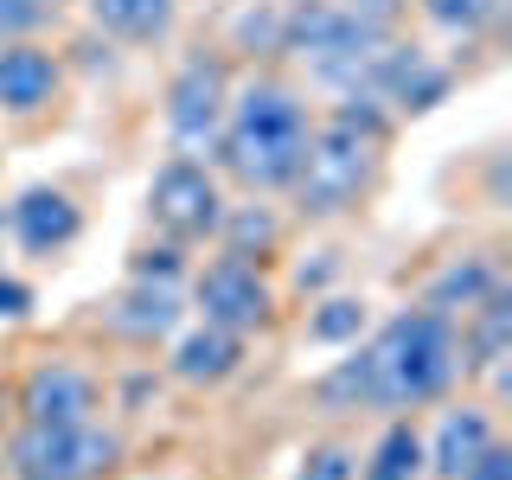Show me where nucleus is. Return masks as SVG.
<instances>
[{"mask_svg": "<svg viewBox=\"0 0 512 480\" xmlns=\"http://www.w3.org/2000/svg\"><path fill=\"white\" fill-rule=\"evenodd\" d=\"M384 135H391V109H378L372 96H340V109L314 128L308 154H301V173H295L301 218H333L346 205H359L378 180Z\"/></svg>", "mask_w": 512, "mask_h": 480, "instance_id": "nucleus-1", "label": "nucleus"}, {"mask_svg": "<svg viewBox=\"0 0 512 480\" xmlns=\"http://www.w3.org/2000/svg\"><path fill=\"white\" fill-rule=\"evenodd\" d=\"M308 103L288 84H250L244 96H231L218 128V160L231 180H244L250 192H282L295 186L301 154H308Z\"/></svg>", "mask_w": 512, "mask_h": 480, "instance_id": "nucleus-2", "label": "nucleus"}, {"mask_svg": "<svg viewBox=\"0 0 512 480\" xmlns=\"http://www.w3.org/2000/svg\"><path fill=\"white\" fill-rule=\"evenodd\" d=\"M372 410H423L461 378V333L436 308H410L384 320V333L365 346Z\"/></svg>", "mask_w": 512, "mask_h": 480, "instance_id": "nucleus-3", "label": "nucleus"}, {"mask_svg": "<svg viewBox=\"0 0 512 480\" xmlns=\"http://www.w3.org/2000/svg\"><path fill=\"white\" fill-rule=\"evenodd\" d=\"M378 45L384 39H372L365 26H352L340 0H295V7L282 13V52L301 58L320 84H333V90L359 84L365 58H372Z\"/></svg>", "mask_w": 512, "mask_h": 480, "instance_id": "nucleus-4", "label": "nucleus"}, {"mask_svg": "<svg viewBox=\"0 0 512 480\" xmlns=\"http://www.w3.org/2000/svg\"><path fill=\"white\" fill-rule=\"evenodd\" d=\"M122 442L109 436L103 423H26L7 448V468L13 480H103L116 468Z\"/></svg>", "mask_w": 512, "mask_h": 480, "instance_id": "nucleus-5", "label": "nucleus"}, {"mask_svg": "<svg viewBox=\"0 0 512 480\" xmlns=\"http://www.w3.org/2000/svg\"><path fill=\"white\" fill-rule=\"evenodd\" d=\"M148 218L167 244H205V237H218V218H224L218 173L199 154H173L148 186Z\"/></svg>", "mask_w": 512, "mask_h": 480, "instance_id": "nucleus-6", "label": "nucleus"}, {"mask_svg": "<svg viewBox=\"0 0 512 480\" xmlns=\"http://www.w3.org/2000/svg\"><path fill=\"white\" fill-rule=\"evenodd\" d=\"M192 301H199V320L205 327H224V333H263L269 320H276V288H269V276L256 263H244V256H212V263L192 276Z\"/></svg>", "mask_w": 512, "mask_h": 480, "instance_id": "nucleus-7", "label": "nucleus"}, {"mask_svg": "<svg viewBox=\"0 0 512 480\" xmlns=\"http://www.w3.org/2000/svg\"><path fill=\"white\" fill-rule=\"evenodd\" d=\"M224 109H231V77H224V58L192 52L180 64V77L167 84V135L180 154H212Z\"/></svg>", "mask_w": 512, "mask_h": 480, "instance_id": "nucleus-8", "label": "nucleus"}, {"mask_svg": "<svg viewBox=\"0 0 512 480\" xmlns=\"http://www.w3.org/2000/svg\"><path fill=\"white\" fill-rule=\"evenodd\" d=\"M20 416L26 423H45V429H58V423H96V378L84 372V365H64V359H45V365H32L26 384H20Z\"/></svg>", "mask_w": 512, "mask_h": 480, "instance_id": "nucleus-9", "label": "nucleus"}, {"mask_svg": "<svg viewBox=\"0 0 512 480\" xmlns=\"http://www.w3.org/2000/svg\"><path fill=\"white\" fill-rule=\"evenodd\" d=\"M77 231H84V212L64 186H26L7 205V237L26 256H58L64 244H77Z\"/></svg>", "mask_w": 512, "mask_h": 480, "instance_id": "nucleus-10", "label": "nucleus"}, {"mask_svg": "<svg viewBox=\"0 0 512 480\" xmlns=\"http://www.w3.org/2000/svg\"><path fill=\"white\" fill-rule=\"evenodd\" d=\"M58 84H64L58 52H45V45H32V39L0 45V109H7V116H39V109H52Z\"/></svg>", "mask_w": 512, "mask_h": 480, "instance_id": "nucleus-11", "label": "nucleus"}, {"mask_svg": "<svg viewBox=\"0 0 512 480\" xmlns=\"http://www.w3.org/2000/svg\"><path fill=\"white\" fill-rule=\"evenodd\" d=\"M493 442H500L493 436V416L480 404H455V410H442L436 436L423 442V468L436 480H461L480 461V448H493Z\"/></svg>", "mask_w": 512, "mask_h": 480, "instance_id": "nucleus-12", "label": "nucleus"}, {"mask_svg": "<svg viewBox=\"0 0 512 480\" xmlns=\"http://www.w3.org/2000/svg\"><path fill=\"white\" fill-rule=\"evenodd\" d=\"M474 320L461 327V372H500L506 365V346H512V295L506 282L493 288L480 308H468Z\"/></svg>", "mask_w": 512, "mask_h": 480, "instance_id": "nucleus-13", "label": "nucleus"}, {"mask_svg": "<svg viewBox=\"0 0 512 480\" xmlns=\"http://www.w3.org/2000/svg\"><path fill=\"white\" fill-rule=\"evenodd\" d=\"M173 378L180 384H218V378H231L237 365H244V340L237 333H224V327H192L180 346H173Z\"/></svg>", "mask_w": 512, "mask_h": 480, "instance_id": "nucleus-14", "label": "nucleus"}, {"mask_svg": "<svg viewBox=\"0 0 512 480\" xmlns=\"http://www.w3.org/2000/svg\"><path fill=\"white\" fill-rule=\"evenodd\" d=\"M180 0H90V20L109 32V39H128V45H154L167 39Z\"/></svg>", "mask_w": 512, "mask_h": 480, "instance_id": "nucleus-15", "label": "nucleus"}, {"mask_svg": "<svg viewBox=\"0 0 512 480\" xmlns=\"http://www.w3.org/2000/svg\"><path fill=\"white\" fill-rule=\"evenodd\" d=\"M500 288V269L487 263V256H461V263H448L436 282H429V301L423 308H436V314H468V308H480V301Z\"/></svg>", "mask_w": 512, "mask_h": 480, "instance_id": "nucleus-16", "label": "nucleus"}, {"mask_svg": "<svg viewBox=\"0 0 512 480\" xmlns=\"http://www.w3.org/2000/svg\"><path fill=\"white\" fill-rule=\"evenodd\" d=\"M173 320H180V295H173L167 282H135V288L122 295V308H116V327L135 333V340L173 333Z\"/></svg>", "mask_w": 512, "mask_h": 480, "instance_id": "nucleus-17", "label": "nucleus"}, {"mask_svg": "<svg viewBox=\"0 0 512 480\" xmlns=\"http://www.w3.org/2000/svg\"><path fill=\"white\" fill-rule=\"evenodd\" d=\"M423 474V436L410 423H391L372 448V461L359 468V480H416Z\"/></svg>", "mask_w": 512, "mask_h": 480, "instance_id": "nucleus-18", "label": "nucleus"}, {"mask_svg": "<svg viewBox=\"0 0 512 480\" xmlns=\"http://www.w3.org/2000/svg\"><path fill=\"white\" fill-rule=\"evenodd\" d=\"M218 237H224L231 256L263 263V250H276V218H269V205H237V212L218 218Z\"/></svg>", "mask_w": 512, "mask_h": 480, "instance_id": "nucleus-19", "label": "nucleus"}, {"mask_svg": "<svg viewBox=\"0 0 512 480\" xmlns=\"http://www.w3.org/2000/svg\"><path fill=\"white\" fill-rule=\"evenodd\" d=\"M359 333H365V301L359 295H327L308 320V340H320V346H346V340H359Z\"/></svg>", "mask_w": 512, "mask_h": 480, "instance_id": "nucleus-20", "label": "nucleus"}, {"mask_svg": "<svg viewBox=\"0 0 512 480\" xmlns=\"http://www.w3.org/2000/svg\"><path fill=\"white\" fill-rule=\"evenodd\" d=\"M423 7V20L436 32H455V39H474L480 26H493V13H500V0H416Z\"/></svg>", "mask_w": 512, "mask_h": 480, "instance_id": "nucleus-21", "label": "nucleus"}, {"mask_svg": "<svg viewBox=\"0 0 512 480\" xmlns=\"http://www.w3.org/2000/svg\"><path fill=\"white\" fill-rule=\"evenodd\" d=\"M320 404L327 410H359L372 404V378H365V352H352V359H340L327 378H320Z\"/></svg>", "mask_w": 512, "mask_h": 480, "instance_id": "nucleus-22", "label": "nucleus"}, {"mask_svg": "<svg viewBox=\"0 0 512 480\" xmlns=\"http://www.w3.org/2000/svg\"><path fill=\"white\" fill-rule=\"evenodd\" d=\"M58 13V0H0V39H32L45 20Z\"/></svg>", "mask_w": 512, "mask_h": 480, "instance_id": "nucleus-23", "label": "nucleus"}, {"mask_svg": "<svg viewBox=\"0 0 512 480\" xmlns=\"http://www.w3.org/2000/svg\"><path fill=\"white\" fill-rule=\"evenodd\" d=\"M340 7H346V20H352V26H365L372 39H391L397 20L410 13V0H340Z\"/></svg>", "mask_w": 512, "mask_h": 480, "instance_id": "nucleus-24", "label": "nucleus"}, {"mask_svg": "<svg viewBox=\"0 0 512 480\" xmlns=\"http://www.w3.org/2000/svg\"><path fill=\"white\" fill-rule=\"evenodd\" d=\"M301 480H359V455L340 442L327 448H308V461H301Z\"/></svg>", "mask_w": 512, "mask_h": 480, "instance_id": "nucleus-25", "label": "nucleus"}, {"mask_svg": "<svg viewBox=\"0 0 512 480\" xmlns=\"http://www.w3.org/2000/svg\"><path fill=\"white\" fill-rule=\"evenodd\" d=\"M180 276V244H160L135 256V282H173Z\"/></svg>", "mask_w": 512, "mask_h": 480, "instance_id": "nucleus-26", "label": "nucleus"}, {"mask_svg": "<svg viewBox=\"0 0 512 480\" xmlns=\"http://www.w3.org/2000/svg\"><path fill=\"white\" fill-rule=\"evenodd\" d=\"M32 314V288L20 276H0V320H26Z\"/></svg>", "mask_w": 512, "mask_h": 480, "instance_id": "nucleus-27", "label": "nucleus"}, {"mask_svg": "<svg viewBox=\"0 0 512 480\" xmlns=\"http://www.w3.org/2000/svg\"><path fill=\"white\" fill-rule=\"evenodd\" d=\"M461 480H512V455H506L500 442H493V448H480V461H474V468L461 474Z\"/></svg>", "mask_w": 512, "mask_h": 480, "instance_id": "nucleus-28", "label": "nucleus"}, {"mask_svg": "<svg viewBox=\"0 0 512 480\" xmlns=\"http://www.w3.org/2000/svg\"><path fill=\"white\" fill-rule=\"evenodd\" d=\"M7 410H13V384L0 378V423H7Z\"/></svg>", "mask_w": 512, "mask_h": 480, "instance_id": "nucleus-29", "label": "nucleus"}, {"mask_svg": "<svg viewBox=\"0 0 512 480\" xmlns=\"http://www.w3.org/2000/svg\"><path fill=\"white\" fill-rule=\"evenodd\" d=\"M0 244H7V212H0Z\"/></svg>", "mask_w": 512, "mask_h": 480, "instance_id": "nucleus-30", "label": "nucleus"}]
</instances>
